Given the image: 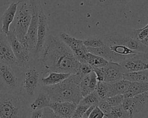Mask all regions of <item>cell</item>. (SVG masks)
<instances>
[{
	"mask_svg": "<svg viewBox=\"0 0 148 118\" xmlns=\"http://www.w3.org/2000/svg\"><path fill=\"white\" fill-rule=\"evenodd\" d=\"M39 60L47 72L73 74L80 65L71 49L58 36L50 33Z\"/></svg>",
	"mask_w": 148,
	"mask_h": 118,
	"instance_id": "cell-1",
	"label": "cell"
},
{
	"mask_svg": "<svg viewBox=\"0 0 148 118\" xmlns=\"http://www.w3.org/2000/svg\"><path fill=\"white\" fill-rule=\"evenodd\" d=\"M47 73L39 59L32 58L21 68L20 94L29 103L37 95L42 87L41 79Z\"/></svg>",
	"mask_w": 148,
	"mask_h": 118,
	"instance_id": "cell-2",
	"label": "cell"
},
{
	"mask_svg": "<svg viewBox=\"0 0 148 118\" xmlns=\"http://www.w3.org/2000/svg\"><path fill=\"white\" fill-rule=\"evenodd\" d=\"M29 102L20 93L0 91V118H29Z\"/></svg>",
	"mask_w": 148,
	"mask_h": 118,
	"instance_id": "cell-3",
	"label": "cell"
},
{
	"mask_svg": "<svg viewBox=\"0 0 148 118\" xmlns=\"http://www.w3.org/2000/svg\"><path fill=\"white\" fill-rule=\"evenodd\" d=\"M40 89L48 95L51 102H71L78 104L83 98L79 84L71 74L58 84L42 86Z\"/></svg>",
	"mask_w": 148,
	"mask_h": 118,
	"instance_id": "cell-4",
	"label": "cell"
},
{
	"mask_svg": "<svg viewBox=\"0 0 148 118\" xmlns=\"http://www.w3.org/2000/svg\"><path fill=\"white\" fill-rule=\"evenodd\" d=\"M134 28L118 26L110 33L102 36L104 44L106 46L120 45L140 53H148V46H146L137 39L134 35Z\"/></svg>",
	"mask_w": 148,
	"mask_h": 118,
	"instance_id": "cell-5",
	"label": "cell"
},
{
	"mask_svg": "<svg viewBox=\"0 0 148 118\" xmlns=\"http://www.w3.org/2000/svg\"><path fill=\"white\" fill-rule=\"evenodd\" d=\"M30 0H20L13 21L10 27L20 42L23 44L32 17Z\"/></svg>",
	"mask_w": 148,
	"mask_h": 118,
	"instance_id": "cell-6",
	"label": "cell"
},
{
	"mask_svg": "<svg viewBox=\"0 0 148 118\" xmlns=\"http://www.w3.org/2000/svg\"><path fill=\"white\" fill-rule=\"evenodd\" d=\"M21 68L6 63H0V91L19 94Z\"/></svg>",
	"mask_w": 148,
	"mask_h": 118,
	"instance_id": "cell-7",
	"label": "cell"
},
{
	"mask_svg": "<svg viewBox=\"0 0 148 118\" xmlns=\"http://www.w3.org/2000/svg\"><path fill=\"white\" fill-rule=\"evenodd\" d=\"M32 6V17L23 43L24 47L31 51L35 47L36 43L37 31L39 20V12L42 7L39 0H30Z\"/></svg>",
	"mask_w": 148,
	"mask_h": 118,
	"instance_id": "cell-8",
	"label": "cell"
},
{
	"mask_svg": "<svg viewBox=\"0 0 148 118\" xmlns=\"http://www.w3.org/2000/svg\"><path fill=\"white\" fill-rule=\"evenodd\" d=\"M49 34V32L47 22V17L42 6L39 12L36 43L35 48L31 51V55L33 59L39 58Z\"/></svg>",
	"mask_w": 148,
	"mask_h": 118,
	"instance_id": "cell-9",
	"label": "cell"
},
{
	"mask_svg": "<svg viewBox=\"0 0 148 118\" xmlns=\"http://www.w3.org/2000/svg\"><path fill=\"white\" fill-rule=\"evenodd\" d=\"M6 36L16 59L17 65L21 68L24 67L32 59L31 51L23 46L12 31L9 30Z\"/></svg>",
	"mask_w": 148,
	"mask_h": 118,
	"instance_id": "cell-10",
	"label": "cell"
},
{
	"mask_svg": "<svg viewBox=\"0 0 148 118\" xmlns=\"http://www.w3.org/2000/svg\"><path fill=\"white\" fill-rule=\"evenodd\" d=\"M148 53H137L125 58L120 64L124 72L148 69Z\"/></svg>",
	"mask_w": 148,
	"mask_h": 118,
	"instance_id": "cell-11",
	"label": "cell"
},
{
	"mask_svg": "<svg viewBox=\"0 0 148 118\" xmlns=\"http://www.w3.org/2000/svg\"><path fill=\"white\" fill-rule=\"evenodd\" d=\"M148 93L145 92L132 97L124 98L121 106L123 108L128 112L131 115L139 113L143 110L147 103Z\"/></svg>",
	"mask_w": 148,
	"mask_h": 118,
	"instance_id": "cell-12",
	"label": "cell"
},
{
	"mask_svg": "<svg viewBox=\"0 0 148 118\" xmlns=\"http://www.w3.org/2000/svg\"><path fill=\"white\" fill-rule=\"evenodd\" d=\"M104 74L103 81L108 83H113L123 79L124 70L120 64L108 62L106 65L102 68Z\"/></svg>",
	"mask_w": 148,
	"mask_h": 118,
	"instance_id": "cell-13",
	"label": "cell"
},
{
	"mask_svg": "<svg viewBox=\"0 0 148 118\" xmlns=\"http://www.w3.org/2000/svg\"><path fill=\"white\" fill-rule=\"evenodd\" d=\"M0 63H6L17 65L16 59L13 54L6 35L0 28Z\"/></svg>",
	"mask_w": 148,
	"mask_h": 118,
	"instance_id": "cell-14",
	"label": "cell"
},
{
	"mask_svg": "<svg viewBox=\"0 0 148 118\" xmlns=\"http://www.w3.org/2000/svg\"><path fill=\"white\" fill-rule=\"evenodd\" d=\"M20 0H13L2 13L1 17V30L6 35L8 34L10 25L14 19Z\"/></svg>",
	"mask_w": 148,
	"mask_h": 118,
	"instance_id": "cell-15",
	"label": "cell"
},
{
	"mask_svg": "<svg viewBox=\"0 0 148 118\" xmlns=\"http://www.w3.org/2000/svg\"><path fill=\"white\" fill-rule=\"evenodd\" d=\"M77 105L71 102H51L49 107L60 117L71 118Z\"/></svg>",
	"mask_w": 148,
	"mask_h": 118,
	"instance_id": "cell-16",
	"label": "cell"
},
{
	"mask_svg": "<svg viewBox=\"0 0 148 118\" xmlns=\"http://www.w3.org/2000/svg\"><path fill=\"white\" fill-rule=\"evenodd\" d=\"M51 102V101L48 95L40 89L35 98L29 103V108L31 111L40 110L46 107H49Z\"/></svg>",
	"mask_w": 148,
	"mask_h": 118,
	"instance_id": "cell-17",
	"label": "cell"
},
{
	"mask_svg": "<svg viewBox=\"0 0 148 118\" xmlns=\"http://www.w3.org/2000/svg\"><path fill=\"white\" fill-rule=\"evenodd\" d=\"M71 74L66 73H61L57 72H49L41 79V84L42 86H52L60 83L66 79Z\"/></svg>",
	"mask_w": 148,
	"mask_h": 118,
	"instance_id": "cell-18",
	"label": "cell"
},
{
	"mask_svg": "<svg viewBox=\"0 0 148 118\" xmlns=\"http://www.w3.org/2000/svg\"><path fill=\"white\" fill-rule=\"evenodd\" d=\"M58 37L71 49L73 53L86 47L83 44V40L73 37L66 32H60Z\"/></svg>",
	"mask_w": 148,
	"mask_h": 118,
	"instance_id": "cell-19",
	"label": "cell"
},
{
	"mask_svg": "<svg viewBox=\"0 0 148 118\" xmlns=\"http://www.w3.org/2000/svg\"><path fill=\"white\" fill-rule=\"evenodd\" d=\"M148 91V82H131L128 90L123 94L124 98L132 97Z\"/></svg>",
	"mask_w": 148,
	"mask_h": 118,
	"instance_id": "cell-20",
	"label": "cell"
},
{
	"mask_svg": "<svg viewBox=\"0 0 148 118\" xmlns=\"http://www.w3.org/2000/svg\"><path fill=\"white\" fill-rule=\"evenodd\" d=\"M123 79L130 82H148V69L124 72Z\"/></svg>",
	"mask_w": 148,
	"mask_h": 118,
	"instance_id": "cell-21",
	"label": "cell"
},
{
	"mask_svg": "<svg viewBox=\"0 0 148 118\" xmlns=\"http://www.w3.org/2000/svg\"><path fill=\"white\" fill-rule=\"evenodd\" d=\"M130 84V82L124 79L120 80L113 83H110L109 97H112L117 94L123 95L128 90Z\"/></svg>",
	"mask_w": 148,
	"mask_h": 118,
	"instance_id": "cell-22",
	"label": "cell"
},
{
	"mask_svg": "<svg viewBox=\"0 0 148 118\" xmlns=\"http://www.w3.org/2000/svg\"><path fill=\"white\" fill-rule=\"evenodd\" d=\"M86 62L92 68H102L106 65L109 61L100 56L88 51L86 58Z\"/></svg>",
	"mask_w": 148,
	"mask_h": 118,
	"instance_id": "cell-23",
	"label": "cell"
},
{
	"mask_svg": "<svg viewBox=\"0 0 148 118\" xmlns=\"http://www.w3.org/2000/svg\"><path fill=\"white\" fill-rule=\"evenodd\" d=\"M105 116L106 118H129L131 115L130 113L125 110L121 105L116 106H112L108 114L105 115Z\"/></svg>",
	"mask_w": 148,
	"mask_h": 118,
	"instance_id": "cell-24",
	"label": "cell"
},
{
	"mask_svg": "<svg viewBox=\"0 0 148 118\" xmlns=\"http://www.w3.org/2000/svg\"><path fill=\"white\" fill-rule=\"evenodd\" d=\"M133 32L136 39L143 45L148 46V24L142 28L134 29Z\"/></svg>",
	"mask_w": 148,
	"mask_h": 118,
	"instance_id": "cell-25",
	"label": "cell"
},
{
	"mask_svg": "<svg viewBox=\"0 0 148 118\" xmlns=\"http://www.w3.org/2000/svg\"><path fill=\"white\" fill-rule=\"evenodd\" d=\"M84 45L86 48H97L105 45L102 36L94 35L83 40Z\"/></svg>",
	"mask_w": 148,
	"mask_h": 118,
	"instance_id": "cell-26",
	"label": "cell"
},
{
	"mask_svg": "<svg viewBox=\"0 0 148 118\" xmlns=\"http://www.w3.org/2000/svg\"><path fill=\"white\" fill-rule=\"evenodd\" d=\"M110 90V83L105 82H98L95 91L97 92L100 99H105L109 97Z\"/></svg>",
	"mask_w": 148,
	"mask_h": 118,
	"instance_id": "cell-27",
	"label": "cell"
},
{
	"mask_svg": "<svg viewBox=\"0 0 148 118\" xmlns=\"http://www.w3.org/2000/svg\"><path fill=\"white\" fill-rule=\"evenodd\" d=\"M100 98L97 94V92L94 90V91L90 93L86 96L83 97L80 101L78 104L85 105L88 106L95 105L97 106L99 101H100Z\"/></svg>",
	"mask_w": 148,
	"mask_h": 118,
	"instance_id": "cell-28",
	"label": "cell"
},
{
	"mask_svg": "<svg viewBox=\"0 0 148 118\" xmlns=\"http://www.w3.org/2000/svg\"><path fill=\"white\" fill-rule=\"evenodd\" d=\"M89 81H90V76L89 74L84 76L81 80L79 87L80 91L82 97L86 96L90 93L89 89Z\"/></svg>",
	"mask_w": 148,
	"mask_h": 118,
	"instance_id": "cell-29",
	"label": "cell"
},
{
	"mask_svg": "<svg viewBox=\"0 0 148 118\" xmlns=\"http://www.w3.org/2000/svg\"><path fill=\"white\" fill-rule=\"evenodd\" d=\"M124 97L123 94H117L112 97L105 98L110 106H116L121 105Z\"/></svg>",
	"mask_w": 148,
	"mask_h": 118,
	"instance_id": "cell-30",
	"label": "cell"
},
{
	"mask_svg": "<svg viewBox=\"0 0 148 118\" xmlns=\"http://www.w3.org/2000/svg\"><path fill=\"white\" fill-rule=\"evenodd\" d=\"M88 106H89L88 105L77 104L72 114L71 118H80L83 117L84 113H85Z\"/></svg>",
	"mask_w": 148,
	"mask_h": 118,
	"instance_id": "cell-31",
	"label": "cell"
},
{
	"mask_svg": "<svg viewBox=\"0 0 148 118\" xmlns=\"http://www.w3.org/2000/svg\"><path fill=\"white\" fill-rule=\"evenodd\" d=\"M92 71V67H91L87 63L80 64L79 69L77 71V72H79L83 76L89 74Z\"/></svg>",
	"mask_w": 148,
	"mask_h": 118,
	"instance_id": "cell-32",
	"label": "cell"
},
{
	"mask_svg": "<svg viewBox=\"0 0 148 118\" xmlns=\"http://www.w3.org/2000/svg\"><path fill=\"white\" fill-rule=\"evenodd\" d=\"M42 118H63L56 115L49 107L42 109Z\"/></svg>",
	"mask_w": 148,
	"mask_h": 118,
	"instance_id": "cell-33",
	"label": "cell"
},
{
	"mask_svg": "<svg viewBox=\"0 0 148 118\" xmlns=\"http://www.w3.org/2000/svg\"><path fill=\"white\" fill-rule=\"evenodd\" d=\"M97 106L103 112L105 115L108 113V112H109V110L112 107L108 103V102L106 101L105 99H101L100 101H99Z\"/></svg>",
	"mask_w": 148,
	"mask_h": 118,
	"instance_id": "cell-34",
	"label": "cell"
},
{
	"mask_svg": "<svg viewBox=\"0 0 148 118\" xmlns=\"http://www.w3.org/2000/svg\"><path fill=\"white\" fill-rule=\"evenodd\" d=\"M89 76H90L89 89H90V93H91L95 90L98 81L96 78V75L93 71H92L89 73Z\"/></svg>",
	"mask_w": 148,
	"mask_h": 118,
	"instance_id": "cell-35",
	"label": "cell"
},
{
	"mask_svg": "<svg viewBox=\"0 0 148 118\" xmlns=\"http://www.w3.org/2000/svg\"><path fill=\"white\" fill-rule=\"evenodd\" d=\"M104 117L105 114L99 108L98 106H95L89 115L88 118H103Z\"/></svg>",
	"mask_w": 148,
	"mask_h": 118,
	"instance_id": "cell-36",
	"label": "cell"
},
{
	"mask_svg": "<svg viewBox=\"0 0 148 118\" xmlns=\"http://www.w3.org/2000/svg\"><path fill=\"white\" fill-rule=\"evenodd\" d=\"M92 71L95 73L98 82L103 81L104 74L102 68H92Z\"/></svg>",
	"mask_w": 148,
	"mask_h": 118,
	"instance_id": "cell-37",
	"label": "cell"
},
{
	"mask_svg": "<svg viewBox=\"0 0 148 118\" xmlns=\"http://www.w3.org/2000/svg\"><path fill=\"white\" fill-rule=\"evenodd\" d=\"M29 118H42V109L32 111Z\"/></svg>",
	"mask_w": 148,
	"mask_h": 118,
	"instance_id": "cell-38",
	"label": "cell"
},
{
	"mask_svg": "<svg viewBox=\"0 0 148 118\" xmlns=\"http://www.w3.org/2000/svg\"><path fill=\"white\" fill-rule=\"evenodd\" d=\"M95 106V105H91V106H89L88 108L87 109V110H86L85 113H84L83 117H84V118H88L89 115L90 114V113L91 112V111L93 110V109L94 108Z\"/></svg>",
	"mask_w": 148,
	"mask_h": 118,
	"instance_id": "cell-39",
	"label": "cell"
},
{
	"mask_svg": "<svg viewBox=\"0 0 148 118\" xmlns=\"http://www.w3.org/2000/svg\"><path fill=\"white\" fill-rule=\"evenodd\" d=\"M131 0H113V2H117L119 3H123L125 4L128 2H130Z\"/></svg>",
	"mask_w": 148,
	"mask_h": 118,
	"instance_id": "cell-40",
	"label": "cell"
},
{
	"mask_svg": "<svg viewBox=\"0 0 148 118\" xmlns=\"http://www.w3.org/2000/svg\"><path fill=\"white\" fill-rule=\"evenodd\" d=\"M1 2L2 3V4H6L8 3H10L13 0H1Z\"/></svg>",
	"mask_w": 148,
	"mask_h": 118,
	"instance_id": "cell-41",
	"label": "cell"
},
{
	"mask_svg": "<svg viewBox=\"0 0 148 118\" xmlns=\"http://www.w3.org/2000/svg\"><path fill=\"white\" fill-rule=\"evenodd\" d=\"M101 1L106 3H113V0H101Z\"/></svg>",
	"mask_w": 148,
	"mask_h": 118,
	"instance_id": "cell-42",
	"label": "cell"
},
{
	"mask_svg": "<svg viewBox=\"0 0 148 118\" xmlns=\"http://www.w3.org/2000/svg\"><path fill=\"white\" fill-rule=\"evenodd\" d=\"M129 118H133V116H130Z\"/></svg>",
	"mask_w": 148,
	"mask_h": 118,
	"instance_id": "cell-43",
	"label": "cell"
},
{
	"mask_svg": "<svg viewBox=\"0 0 148 118\" xmlns=\"http://www.w3.org/2000/svg\"><path fill=\"white\" fill-rule=\"evenodd\" d=\"M80 118H84V117H80Z\"/></svg>",
	"mask_w": 148,
	"mask_h": 118,
	"instance_id": "cell-44",
	"label": "cell"
}]
</instances>
